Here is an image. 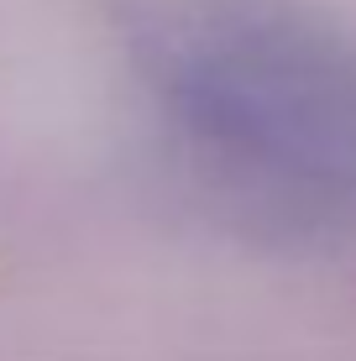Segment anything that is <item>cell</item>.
<instances>
[{
  "instance_id": "1",
  "label": "cell",
  "mask_w": 356,
  "mask_h": 361,
  "mask_svg": "<svg viewBox=\"0 0 356 361\" xmlns=\"http://www.w3.org/2000/svg\"><path fill=\"white\" fill-rule=\"evenodd\" d=\"M126 42L173 157L231 231L356 235V32L309 0H147Z\"/></svg>"
}]
</instances>
